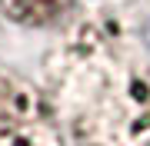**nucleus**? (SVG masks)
Instances as JSON below:
<instances>
[{
    "mask_svg": "<svg viewBox=\"0 0 150 146\" xmlns=\"http://www.w3.org/2000/svg\"><path fill=\"white\" fill-rule=\"evenodd\" d=\"M0 146H60L50 100L7 70H0Z\"/></svg>",
    "mask_w": 150,
    "mask_h": 146,
    "instance_id": "obj_2",
    "label": "nucleus"
},
{
    "mask_svg": "<svg viewBox=\"0 0 150 146\" xmlns=\"http://www.w3.org/2000/svg\"><path fill=\"white\" fill-rule=\"evenodd\" d=\"M77 0H0V10L7 20L20 23V27H57L74 13Z\"/></svg>",
    "mask_w": 150,
    "mask_h": 146,
    "instance_id": "obj_3",
    "label": "nucleus"
},
{
    "mask_svg": "<svg viewBox=\"0 0 150 146\" xmlns=\"http://www.w3.org/2000/svg\"><path fill=\"white\" fill-rule=\"evenodd\" d=\"M50 106L83 146H150V13H100L50 63Z\"/></svg>",
    "mask_w": 150,
    "mask_h": 146,
    "instance_id": "obj_1",
    "label": "nucleus"
}]
</instances>
